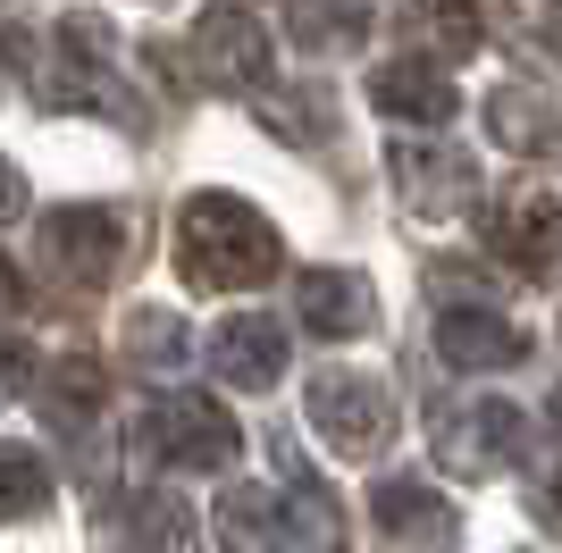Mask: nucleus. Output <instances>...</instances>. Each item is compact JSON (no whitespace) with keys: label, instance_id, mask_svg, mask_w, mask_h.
<instances>
[{"label":"nucleus","instance_id":"1","mask_svg":"<svg viewBox=\"0 0 562 553\" xmlns=\"http://www.w3.org/2000/svg\"><path fill=\"white\" fill-rule=\"evenodd\" d=\"M285 269V235L269 227V210L211 184V193H186L177 210V276L193 294H244V285H269Z\"/></svg>","mask_w":562,"mask_h":553},{"label":"nucleus","instance_id":"2","mask_svg":"<svg viewBox=\"0 0 562 553\" xmlns=\"http://www.w3.org/2000/svg\"><path fill=\"white\" fill-rule=\"evenodd\" d=\"M34 92H43V110H85V117L143 126L135 92L117 76V43H110V25H101L93 9H59L50 50H43V68H34Z\"/></svg>","mask_w":562,"mask_h":553},{"label":"nucleus","instance_id":"3","mask_svg":"<svg viewBox=\"0 0 562 553\" xmlns=\"http://www.w3.org/2000/svg\"><path fill=\"white\" fill-rule=\"evenodd\" d=\"M303 419L311 437L328 444L336 461H378L386 444H395V386L386 377H370V369H319L303 386Z\"/></svg>","mask_w":562,"mask_h":553},{"label":"nucleus","instance_id":"4","mask_svg":"<svg viewBox=\"0 0 562 553\" xmlns=\"http://www.w3.org/2000/svg\"><path fill=\"white\" fill-rule=\"evenodd\" d=\"M126 260V218L101 202H68L43 218V269L50 285H68V294H101Z\"/></svg>","mask_w":562,"mask_h":553},{"label":"nucleus","instance_id":"5","mask_svg":"<svg viewBox=\"0 0 562 553\" xmlns=\"http://www.w3.org/2000/svg\"><path fill=\"white\" fill-rule=\"evenodd\" d=\"M143 444H151L168 470L202 478V470H227V461L244 453V428H235L227 403H211V394H160V403L143 411Z\"/></svg>","mask_w":562,"mask_h":553},{"label":"nucleus","instance_id":"6","mask_svg":"<svg viewBox=\"0 0 562 553\" xmlns=\"http://www.w3.org/2000/svg\"><path fill=\"white\" fill-rule=\"evenodd\" d=\"M479 235H487V252L504 260V269L546 276L562 260V202L546 193V184H504V193H487Z\"/></svg>","mask_w":562,"mask_h":553},{"label":"nucleus","instance_id":"7","mask_svg":"<svg viewBox=\"0 0 562 553\" xmlns=\"http://www.w3.org/2000/svg\"><path fill=\"white\" fill-rule=\"evenodd\" d=\"M193 76L211 92H252L269 84V34H260V18L244 9V0H218V9H202L193 18V43H186Z\"/></svg>","mask_w":562,"mask_h":553},{"label":"nucleus","instance_id":"8","mask_svg":"<svg viewBox=\"0 0 562 553\" xmlns=\"http://www.w3.org/2000/svg\"><path fill=\"white\" fill-rule=\"evenodd\" d=\"M386 177H395V202L412 218H462L479 202V160H470L462 143H395Z\"/></svg>","mask_w":562,"mask_h":553},{"label":"nucleus","instance_id":"9","mask_svg":"<svg viewBox=\"0 0 562 553\" xmlns=\"http://www.w3.org/2000/svg\"><path fill=\"white\" fill-rule=\"evenodd\" d=\"M520 444H529V419H520L513 403H446V411H437V461H446L453 478L513 470Z\"/></svg>","mask_w":562,"mask_h":553},{"label":"nucleus","instance_id":"10","mask_svg":"<svg viewBox=\"0 0 562 553\" xmlns=\"http://www.w3.org/2000/svg\"><path fill=\"white\" fill-rule=\"evenodd\" d=\"M370 511H378V529H386V545H395V553H453V537H462L453 504L428 478H378L370 486Z\"/></svg>","mask_w":562,"mask_h":553},{"label":"nucleus","instance_id":"11","mask_svg":"<svg viewBox=\"0 0 562 553\" xmlns=\"http://www.w3.org/2000/svg\"><path fill=\"white\" fill-rule=\"evenodd\" d=\"M211 369L235 394H269L285 377V327L269 319V311H227V319L211 327Z\"/></svg>","mask_w":562,"mask_h":553},{"label":"nucleus","instance_id":"12","mask_svg":"<svg viewBox=\"0 0 562 553\" xmlns=\"http://www.w3.org/2000/svg\"><path fill=\"white\" fill-rule=\"evenodd\" d=\"M370 110L395 117V126H446L453 117V68L428 59V50H403L370 76Z\"/></svg>","mask_w":562,"mask_h":553},{"label":"nucleus","instance_id":"13","mask_svg":"<svg viewBox=\"0 0 562 553\" xmlns=\"http://www.w3.org/2000/svg\"><path fill=\"white\" fill-rule=\"evenodd\" d=\"M294 311H303V327L319 345H352V336L378 327V285L361 269H311L303 294H294Z\"/></svg>","mask_w":562,"mask_h":553},{"label":"nucleus","instance_id":"14","mask_svg":"<svg viewBox=\"0 0 562 553\" xmlns=\"http://www.w3.org/2000/svg\"><path fill=\"white\" fill-rule=\"evenodd\" d=\"M520 352H529V336H520L504 311H487V302H453L446 319H437V361L446 369L487 377V369H513Z\"/></svg>","mask_w":562,"mask_h":553},{"label":"nucleus","instance_id":"15","mask_svg":"<svg viewBox=\"0 0 562 553\" xmlns=\"http://www.w3.org/2000/svg\"><path fill=\"white\" fill-rule=\"evenodd\" d=\"M34 403H43V419L59 428V437H85V428L101 419V403H110V369H101V352H50Z\"/></svg>","mask_w":562,"mask_h":553},{"label":"nucleus","instance_id":"16","mask_svg":"<svg viewBox=\"0 0 562 553\" xmlns=\"http://www.w3.org/2000/svg\"><path fill=\"white\" fill-rule=\"evenodd\" d=\"M487 135L495 143H513V151H546V160H562V110H554V92L546 84H495L487 101Z\"/></svg>","mask_w":562,"mask_h":553},{"label":"nucleus","instance_id":"17","mask_svg":"<svg viewBox=\"0 0 562 553\" xmlns=\"http://www.w3.org/2000/svg\"><path fill=\"white\" fill-rule=\"evenodd\" d=\"M126 553H202V520L177 486H143L126 504Z\"/></svg>","mask_w":562,"mask_h":553},{"label":"nucleus","instance_id":"18","mask_svg":"<svg viewBox=\"0 0 562 553\" xmlns=\"http://www.w3.org/2000/svg\"><path fill=\"white\" fill-rule=\"evenodd\" d=\"M278 553H345V511L328 486H278Z\"/></svg>","mask_w":562,"mask_h":553},{"label":"nucleus","instance_id":"19","mask_svg":"<svg viewBox=\"0 0 562 553\" xmlns=\"http://www.w3.org/2000/svg\"><path fill=\"white\" fill-rule=\"evenodd\" d=\"M285 34H294V50H311V59H352V50L370 43V9H361V0H303Z\"/></svg>","mask_w":562,"mask_h":553},{"label":"nucleus","instance_id":"20","mask_svg":"<svg viewBox=\"0 0 562 553\" xmlns=\"http://www.w3.org/2000/svg\"><path fill=\"white\" fill-rule=\"evenodd\" d=\"M403 34H412L428 59H446V68L487 43V25H479V9H470V0H412V9H403Z\"/></svg>","mask_w":562,"mask_h":553},{"label":"nucleus","instance_id":"21","mask_svg":"<svg viewBox=\"0 0 562 553\" xmlns=\"http://www.w3.org/2000/svg\"><path fill=\"white\" fill-rule=\"evenodd\" d=\"M117 352H126L135 369H151V377H168V369H186L193 327H186V311H160V302H143V311H126V336H117Z\"/></svg>","mask_w":562,"mask_h":553},{"label":"nucleus","instance_id":"22","mask_svg":"<svg viewBox=\"0 0 562 553\" xmlns=\"http://www.w3.org/2000/svg\"><path fill=\"white\" fill-rule=\"evenodd\" d=\"M252 110H260V126H269L278 143H319L336 126L319 84H294V92H285V84H252Z\"/></svg>","mask_w":562,"mask_h":553},{"label":"nucleus","instance_id":"23","mask_svg":"<svg viewBox=\"0 0 562 553\" xmlns=\"http://www.w3.org/2000/svg\"><path fill=\"white\" fill-rule=\"evenodd\" d=\"M218 537H227V553H278V486H227Z\"/></svg>","mask_w":562,"mask_h":553},{"label":"nucleus","instance_id":"24","mask_svg":"<svg viewBox=\"0 0 562 553\" xmlns=\"http://www.w3.org/2000/svg\"><path fill=\"white\" fill-rule=\"evenodd\" d=\"M50 504V470L34 444L0 437V520H34V511Z\"/></svg>","mask_w":562,"mask_h":553},{"label":"nucleus","instance_id":"25","mask_svg":"<svg viewBox=\"0 0 562 553\" xmlns=\"http://www.w3.org/2000/svg\"><path fill=\"white\" fill-rule=\"evenodd\" d=\"M520 504L538 511L546 529H562V437L554 444H520Z\"/></svg>","mask_w":562,"mask_h":553},{"label":"nucleus","instance_id":"26","mask_svg":"<svg viewBox=\"0 0 562 553\" xmlns=\"http://www.w3.org/2000/svg\"><path fill=\"white\" fill-rule=\"evenodd\" d=\"M18 218H25V168L0 151V227H18Z\"/></svg>","mask_w":562,"mask_h":553},{"label":"nucleus","instance_id":"27","mask_svg":"<svg viewBox=\"0 0 562 553\" xmlns=\"http://www.w3.org/2000/svg\"><path fill=\"white\" fill-rule=\"evenodd\" d=\"M18 386H25V352L0 345V394H18Z\"/></svg>","mask_w":562,"mask_h":553},{"label":"nucleus","instance_id":"28","mask_svg":"<svg viewBox=\"0 0 562 553\" xmlns=\"http://www.w3.org/2000/svg\"><path fill=\"white\" fill-rule=\"evenodd\" d=\"M18 302H25V294H18V269L0 260V319H18Z\"/></svg>","mask_w":562,"mask_h":553},{"label":"nucleus","instance_id":"29","mask_svg":"<svg viewBox=\"0 0 562 553\" xmlns=\"http://www.w3.org/2000/svg\"><path fill=\"white\" fill-rule=\"evenodd\" d=\"M554 437H562V386H554Z\"/></svg>","mask_w":562,"mask_h":553}]
</instances>
